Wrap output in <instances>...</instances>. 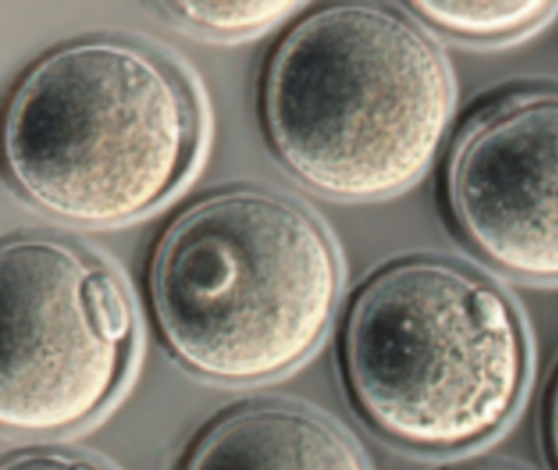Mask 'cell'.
I'll return each mask as SVG.
<instances>
[{
  "mask_svg": "<svg viewBox=\"0 0 558 470\" xmlns=\"http://www.w3.org/2000/svg\"><path fill=\"white\" fill-rule=\"evenodd\" d=\"M457 109L452 68L404 11L329 4L272 52L262 111L280 161L330 197L371 201L432 168Z\"/></svg>",
  "mask_w": 558,
  "mask_h": 470,
  "instance_id": "cell-1",
  "label": "cell"
},
{
  "mask_svg": "<svg viewBox=\"0 0 558 470\" xmlns=\"http://www.w3.org/2000/svg\"><path fill=\"white\" fill-rule=\"evenodd\" d=\"M204 132L197 91L170 57L122 36L43 55L4 111V168L52 218L132 222L177 193Z\"/></svg>",
  "mask_w": 558,
  "mask_h": 470,
  "instance_id": "cell-2",
  "label": "cell"
},
{
  "mask_svg": "<svg viewBox=\"0 0 558 470\" xmlns=\"http://www.w3.org/2000/svg\"><path fill=\"white\" fill-rule=\"evenodd\" d=\"M149 296L182 366L250 385L293 371L323 344L339 305L341 262L304 203L234 186L193 201L161 232Z\"/></svg>",
  "mask_w": 558,
  "mask_h": 470,
  "instance_id": "cell-3",
  "label": "cell"
},
{
  "mask_svg": "<svg viewBox=\"0 0 558 470\" xmlns=\"http://www.w3.org/2000/svg\"><path fill=\"white\" fill-rule=\"evenodd\" d=\"M355 406L385 437L452 454L514 419L532 374L525 322L485 274L441 257H408L355 296L343 330Z\"/></svg>",
  "mask_w": 558,
  "mask_h": 470,
  "instance_id": "cell-4",
  "label": "cell"
},
{
  "mask_svg": "<svg viewBox=\"0 0 558 470\" xmlns=\"http://www.w3.org/2000/svg\"><path fill=\"white\" fill-rule=\"evenodd\" d=\"M0 301L2 426L52 435L99 417L136 346L120 274L72 241L24 234L0 251Z\"/></svg>",
  "mask_w": 558,
  "mask_h": 470,
  "instance_id": "cell-5",
  "label": "cell"
},
{
  "mask_svg": "<svg viewBox=\"0 0 558 470\" xmlns=\"http://www.w3.org/2000/svg\"><path fill=\"white\" fill-rule=\"evenodd\" d=\"M446 198L464 239L498 270L558 282V88L508 93L458 132Z\"/></svg>",
  "mask_w": 558,
  "mask_h": 470,
  "instance_id": "cell-6",
  "label": "cell"
},
{
  "mask_svg": "<svg viewBox=\"0 0 558 470\" xmlns=\"http://www.w3.org/2000/svg\"><path fill=\"white\" fill-rule=\"evenodd\" d=\"M184 470H371L354 439L291 401H254L214 422Z\"/></svg>",
  "mask_w": 558,
  "mask_h": 470,
  "instance_id": "cell-7",
  "label": "cell"
},
{
  "mask_svg": "<svg viewBox=\"0 0 558 470\" xmlns=\"http://www.w3.org/2000/svg\"><path fill=\"white\" fill-rule=\"evenodd\" d=\"M412 11L458 38L505 43L550 24L558 15V2H418Z\"/></svg>",
  "mask_w": 558,
  "mask_h": 470,
  "instance_id": "cell-8",
  "label": "cell"
},
{
  "mask_svg": "<svg viewBox=\"0 0 558 470\" xmlns=\"http://www.w3.org/2000/svg\"><path fill=\"white\" fill-rule=\"evenodd\" d=\"M300 9L298 2H184L166 7L168 13L205 32L239 36L264 29Z\"/></svg>",
  "mask_w": 558,
  "mask_h": 470,
  "instance_id": "cell-9",
  "label": "cell"
},
{
  "mask_svg": "<svg viewBox=\"0 0 558 470\" xmlns=\"http://www.w3.org/2000/svg\"><path fill=\"white\" fill-rule=\"evenodd\" d=\"M2 470H113L101 460L59 449H29L4 460Z\"/></svg>",
  "mask_w": 558,
  "mask_h": 470,
  "instance_id": "cell-10",
  "label": "cell"
},
{
  "mask_svg": "<svg viewBox=\"0 0 558 470\" xmlns=\"http://www.w3.org/2000/svg\"><path fill=\"white\" fill-rule=\"evenodd\" d=\"M546 437H548V447L558 470V371L546 401Z\"/></svg>",
  "mask_w": 558,
  "mask_h": 470,
  "instance_id": "cell-11",
  "label": "cell"
},
{
  "mask_svg": "<svg viewBox=\"0 0 558 470\" xmlns=\"http://www.w3.org/2000/svg\"><path fill=\"white\" fill-rule=\"evenodd\" d=\"M454 470H525L507 462H480V465H469V467H460Z\"/></svg>",
  "mask_w": 558,
  "mask_h": 470,
  "instance_id": "cell-12",
  "label": "cell"
}]
</instances>
